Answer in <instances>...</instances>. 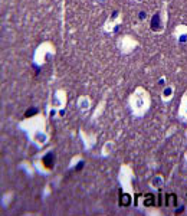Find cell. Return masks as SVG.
<instances>
[{
	"label": "cell",
	"instance_id": "6da1fadb",
	"mask_svg": "<svg viewBox=\"0 0 187 216\" xmlns=\"http://www.w3.org/2000/svg\"><path fill=\"white\" fill-rule=\"evenodd\" d=\"M157 203V202H155V196L154 195H146L144 196V205H146V206H154V205Z\"/></svg>",
	"mask_w": 187,
	"mask_h": 216
},
{
	"label": "cell",
	"instance_id": "7a4b0ae2",
	"mask_svg": "<svg viewBox=\"0 0 187 216\" xmlns=\"http://www.w3.org/2000/svg\"><path fill=\"white\" fill-rule=\"evenodd\" d=\"M130 203H131V197H130V195L122 193V195H121V199H120V205L121 206H130Z\"/></svg>",
	"mask_w": 187,
	"mask_h": 216
},
{
	"label": "cell",
	"instance_id": "3957f363",
	"mask_svg": "<svg viewBox=\"0 0 187 216\" xmlns=\"http://www.w3.org/2000/svg\"><path fill=\"white\" fill-rule=\"evenodd\" d=\"M177 203V197L176 195H167L166 196V205L167 206H176Z\"/></svg>",
	"mask_w": 187,
	"mask_h": 216
},
{
	"label": "cell",
	"instance_id": "277c9868",
	"mask_svg": "<svg viewBox=\"0 0 187 216\" xmlns=\"http://www.w3.org/2000/svg\"><path fill=\"white\" fill-rule=\"evenodd\" d=\"M157 197H158V202H157L158 206H164V205H166V197H164V195H163V193H160Z\"/></svg>",
	"mask_w": 187,
	"mask_h": 216
}]
</instances>
